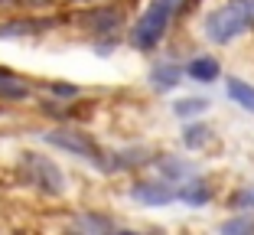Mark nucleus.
<instances>
[{"label": "nucleus", "instance_id": "obj_1", "mask_svg": "<svg viewBox=\"0 0 254 235\" xmlns=\"http://www.w3.org/2000/svg\"><path fill=\"white\" fill-rule=\"evenodd\" d=\"M254 26V0H228L205 16V36L225 46Z\"/></svg>", "mask_w": 254, "mask_h": 235}, {"label": "nucleus", "instance_id": "obj_2", "mask_svg": "<svg viewBox=\"0 0 254 235\" xmlns=\"http://www.w3.org/2000/svg\"><path fill=\"white\" fill-rule=\"evenodd\" d=\"M180 3H183V0H150V7L143 10V16L137 20V26H134L130 43H134L137 49H143V53L157 49L160 39H163L166 30H170L173 13H176V7H180Z\"/></svg>", "mask_w": 254, "mask_h": 235}, {"label": "nucleus", "instance_id": "obj_3", "mask_svg": "<svg viewBox=\"0 0 254 235\" xmlns=\"http://www.w3.org/2000/svg\"><path fill=\"white\" fill-rule=\"evenodd\" d=\"M46 144L59 147V151H68L75 154L78 160H88L91 167L98 170H111V160H105V151L91 141L85 131H75V128H59V131H46Z\"/></svg>", "mask_w": 254, "mask_h": 235}, {"label": "nucleus", "instance_id": "obj_4", "mask_svg": "<svg viewBox=\"0 0 254 235\" xmlns=\"http://www.w3.org/2000/svg\"><path fill=\"white\" fill-rule=\"evenodd\" d=\"M23 173H26V180H30L36 190L49 193V196H56V193L65 190L62 170L56 167L49 157H43V154H23Z\"/></svg>", "mask_w": 254, "mask_h": 235}, {"label": "nucleus", "instance_id": "obj_5", "mask_svg": "<svg viewBox=\"0 0 254 235\" xmlns=\"http://www.w3.org/2000/svg\"><path fill=\"white\" fill-rule=\"evenodd\" d=\"M130 196L143 206H166V203H176L180 199V186L173 180H143L130 186Z\"/></svg>", "mask_w": 254, "mask_h": 235}, {"label": "nucleus", "instance_id": "obj_6", "mask_svg": "<svg viewBox=\"0 0 254 235\" xmlns=\"http://www.w3.org/2000/svg\"><path fill=\"white\" fill-rule=\"evenodd\" d=\"M186 76L192 78V82H215V78L222 76V66H218L215 56H195L186 66Z\"/></svg>", "mask_w": 254, "mask_h": 235}, {"label": "nucleus", "instance_id": "obj_7", "mask_svg": "<svg viewBox=\"0 0 254 235\" xmlns=\"http://www.w3.org/2000/svg\"><path fill=\"white\" fill-rule=\"evenodd\" d=\"M183 72H186V69L173 66V62L153 66V72H150V85H153L157 91H170V88H176V85L183 82Z\"/></svg>", "mask_w": 254, "mask_h": 235}, {"label": "nucleus", "instance_id": "obj_8", "mask_svg": "<svg viewBox=\"0 0 254 235\" xmlns=\"http://www.w3.org/2000/svg\"><path fill=\"white\" fill-rule=\"evenodd\" d=\"M30 85L23 82L20 76H13V72H7V69H0V98H7V101H23V98H30Z\"/></svg>", "mask_w": 254, "mask_h": 235}, {"label": "nucleus", "instance_id": "obj_9", "mask_svg": "<svg viewBox=\"0 0 254 235\" xmlns=\"http://www.w3.org/2000/svg\"><path fill=\"white\" fill-rule=\"evenodd\" d=\"M212 199V186L205 180H186L180 183V203L186 206H205Z\"/></svg>", "mask_w": 254, "mask_h": 235}, {"label": "nucleus", "instance_id": "obj_10", "mask_svg": "<svg viewBox=\"0 0 254 235\" xmlns=\"http://www.w3.org/2000/svg\"><path fill=\"white\" fill-rule=\"evenodd\" d=\"M225 91H228V98H232L235 105H241L245 111L254 114V85H248L245 78H228V82H225Z\"/></svg>", "mask_w": 254, "mask_h": 235}, {"label": "nucleus", "instance_id": "obj_11", "mask_svg": "<svg viewBox=\"0 0 254 235\" xmlns=\"http://www.w3.org/2000/svg\"><path fill=\"white\" fill-rule=\"evenodd\" d=\"M209 141H212L209 124H186V128H183V144H186L189 151H199V147H205Z\"/></svg>", "mask_w": 254, "mask_h": 235}, {"label": "nucleus", "instance_id": "obj_12", "mask_svg": "<svg viewBox=\"0 0 254 235\" xmlns=\"http://www.w3.org/2000/svg\"><path fill=\"white\" fill-rule=\"evenodd\" d=\"M157 167L163 170L166 180H173V183H183V176L192 173V163H183V160H176V157H163V160H157Z\"/></svg>", "mask_w": 254, "mask_h": 235}, {"label": "nucleus", "instance_id": "obj_13", "mask_svg": "<svg viewBox=\"0 0 254 235\" xmlns=\"http://www.w3.org/2000/svg\"><path fill=\"white\" fill-rule=\"evenodd\" d=\"M209 108V101L205 98H183L173 105V111H176V118H195V114H202Z\"/></svg>", "mask_w": 254, "mask_h": 235}, {"label": "nucleus", "instance_id": "obj_14", "mask_svg": "<svg viewBox=\"0 0 254 235\" xmlns=\"http://www.w3.org/2000/svg\"><path fill=\"white\" fill-rule=\"evenodd\" d=\"M72 226L82 229V232H108V229H118L111 219H101V216H82V219H75Z\"/></svg>", "mask_w": 254, "mask_h": 235}, {"label": "nucleus", "instance_id": "obj_15", "mask_svg": "<svg viewBox=\"0 0 254 235\" xmlns=\"http://www.w3.org/2000/svg\"><path fill=\"white\" fill-rule=\"evenodd\" d=\"M39 30H46L39 20H33V23H3V26H0V36H30V33H39Z\"/></svg>", "mask_w": 254, "mask_h": 235}, {"label": "nucleus", "instance_id": "obj_16", "mask_svg": "<svg viewBox=\"0 0 254 235\" xmlns=\"http://www.w3.org/2000/svg\"><path fill=\"white\" fill-rule=\"evenodd\" d=\"M222 232H225V235H235V232H254V216H238V219L222 222Z\"/></svg>", "mask_w": 254, "mask_h": 235}, {"label": "nucleus", "instance_id": "obj_17", "mask_svg": "<svg viewBox=\"0 0 254 235\" xmlns=\"http://www.w3.org/2000/svg\"><path fill=\"white\" fill-rule=\"evenodd\" d=\"M235 203V209H241V213H245V209H254V186H248V190H241L238 196L232 199Z\"/></svg>", "mask_w": 254, "mask_h": 235}, {"label": "nucleus", "instance_id": "obj_18", "mask_svg": "<svg viewBox=\"0 0 254 235\" xmlns=\"http://www.w3.org/2000/svg\"><path fill=\"white\" fill-rule=\"evenodd\" d=\"M49 88H53V95H75V85H49Z\"/></svg>", "mask_w": 254, "mask_h": 235}]
</instances>
